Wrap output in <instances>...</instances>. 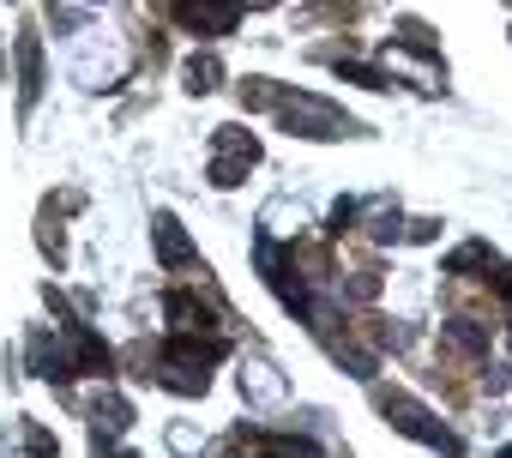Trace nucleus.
<instances>
[{
    "mask_svg": "<svg viewBox=\"0 0 512 458\" xmlns=\"http://www.w3.org/2000/svg\"><path fill=\"white\" fill-rule=\"evenodd\" d=\"M272 115H278V127L296 133V139H362V133H368L356 115H344V109H338L332 97H320V91H284Z\"/></svg>",
    "mask_w": 512,
    "mask_h": 458,
    "instance_id": "nucleus-1",
    "label": "nucleus"
},
{
    "mask_svg": "<svg viewBox=\"0 0 512 458\" xmlns=\"http://www.w3.org/2000/svg\"><path fill=\"white\" fill-rule=\"evenodd\" d=\"M374 410H380L398 434H410V440H422V446H440V452H458V446H464L422 398H410V392H398V386H374Z\"/></svg>",
    "mask_w": 512,
    "mask_h": 458,
    "instance_id": "nucleus-2",
    "label": "nucleus"
},
{
    "mask_svg": "<svg viewBox=\"0 0 512 458\" xmlns=\"http://www.w3.org/2000/svg\"><path fill=\"white\" fill-rule=\"evenodd\" d=\"M127 67H133V55H127V43H121L115 31H79V49H73V85H85V91H109V85L127 79Z\"/></svg>",
    "mask_w": 512,
    "mask_h": 458,
    "instance_id": "nucleus-3",
    "label": "nucleus"
},
{
    "mask_svg": "<svg viewBox=\"0 0 512 458\" xmlns=\"http://www.w3.org/2000/svg\"><path fill=\"white\" fill-rule=\"evenodd\" d=\"M260 163V139H253L247 127H217L211 133V187H241L247 169Z\"/></svg>",
    "mask_w": 512,
    "mask_h": 458,
    "instance_id": "nucleus-4",
    "label": "nucleus"
},
{
    "mask_svg": "<svg viewBox=\"0 0 512 458\" xmlns=\"http://www.w3.org/2000/svg\"><path fill=\"white\" fill-rule=\"evenodd\" d=\"M169 19L193 37H229L241 25V0H169Z\"/></svg>",
    "mask_w": 512,
    "mask_h": 458,
    "instance_id": "nucleus-5",
    "label": "nucleus"
},
{
    "mask_svg": "<svg viewBox=\"0 0 512 458\" xmlns=\"http://www.w3.org/2000/svg\"><path fill=\"white\" fill-rule=\"evenodd\" d=\"M380 67L392 79H410L416 91H446V67L434 61V49H410V43H392L380 49Z\"/></svg>",
    "mask_w": 512,
    "mask_h": 458,
    "instance_id": "nucleus-6",
    "label": "nucleus"
},
{
    "mask_svg": "<svg viewBox=\"0 0 512 458\" xmlns=\"http://www.w3.org/2000/svg\"><path fill=\"white\" fill-rule=\"evenodd\" d=\"M241 398L253 404V410H278L284 398H290V380L278 374V362L272 356H241Z\"/></svg>",
    "mask_w": 512,
    "mask_h": 458,
    "instance_id": "nucleus-7",
    "label": "nucleus"
},
{
    "mask_svg": "<svg viewBox=\"0 0 512 458\" xmlns=\"http://www.w3.org/2000/svg\"><path fill=\"white\" fill-rule=\"evenodd\" d=\"M404 223H410V217L398 211L392 193H374V199H362V211H356V229H362L368 242H380V248H386V242H404Z\"/></svg>",
    "mask_w": 512,
    "mask_h": 458,
    "instance_id": "nucleus-8",
    "label": "nucleus"
},
{
    "mask_svg": "<svg viewBox=\"0 0 512 458\" xmlns=\"http://www.w3.org/2000/svg\"><path fill=\"white\" fill-rule=\"evenodd\" d=\"M440 344H446V356H458V362H488V326L476 320V314H452V320H440Z\"/></svg>",
    "mask_w": 512,
    "mask_h": 458,
    "instance_id": "nucleus-9",
    "label": "nucleus"
},
{
    "mask_svg": "<svg viewBox=\"0 0 512 458\" xmlns=\"http://www.w3.org/2000/svg\"><path fill=\"white\" fill-rule=\"evenodd\" d=\"M151 242H157V260H163L169 272H187V278H199V272H205V266L193 260V242L181 236V223H175L169 211H157V217H151Z\"/></svg>",
    "mask_w": 512,
    "mask_h": 458,
    "instance_id": "nucleus-10",
    "label": "nucleus"
},
{
    "mask_svg": "<svg viewBox=\"0 0 512 458\" xmlns=\"http://www.w3.org/2000/svg\"><path fill=\"white\" fill-rule=\"evenodd\" d=\"M37 91H43V37L19 31V97H25V109L37 103Z\"/></svg>",
    "mask_w": 512,
    "mask_h": 458,
    "instance_id": "nucleus-11",
    "label": "nucleus"
},
{
    "mask_svg": "<svg viewBox=\"0 0 512 458\" xmlns=\"http://www.w3.org/2000/svg\"><path fill=\"white\" fill-rule=\"evenodd\" d=\"M260 229H266V236H284V242H296V236H302V205H290V199H272V205L260 211Z\"/></svg>",
    "mask_w": 512,
    "mask_h": 458,
    "instance_id": "nucleus-12",
    "label": "nucleus"
},
{
    "mask_svg": "<svg viewBox=\"0 0 512 458\" xmlns=\"http://www.w3.org/2000/svg\"><path fill=\"white\" fill-rule=\"evenodd\" d=\"M181 85H187L193 97L217 91V85H223V61H217V55H187V67H181Z\"/></svg>",
    "mask_w": 512,
    "mask_h": 458,
    "instance_id": "nucleus-13",
    "label": "nucleus"
},
{
    "mask_svg": "<svg viewBox=\"0 0 512 458\" xmlns=\"http://www.w3.org/2000/svg\"><path fill=\"white\" fill-rule=\"evenodd\" d=\"M278 97H284V85H272V79H247V85H241V103H247V109H266V115H272Z\"/></svg>",
    "mask_w": 512,
    "mask_h": 458,
    "instance_id": "nucleus-14",
    "label": "nucleus"
},
{
    "mask_svg": "<svg viewBox=\"0 0 512 458\" xmlns=\"http://www.w3.org/2000/svg\"><path fill=\"white\" fill-rule=\"evenodd\" d=\"M356 211H362V199H338V205H332V217H326V236H332V242H344L350 229H356Z\"/></svg>",
    "mask_w": 512,
    "mask_h": 458,
    "instance_id": "nucleus-15",
    "label": "nucleus"
},
{
    "mask_svg": "<svg viewBox=\"0 0 512 458\" xmlns=\"http://www.w3.org/2000/svg\"><path fill=\"white\" fill-rule=\"evenodd\" d=\"M169 446H175V452H193L199 440H193V428H181V422H175V428H169Z\"/></svg>",
    "mask_w": 512,
    "mask_h": 458,
    "instance_id": "nucleus-16",
    "label": "nucleus"
},
{
    "mask_svg": "<svg viewBox=\"0 0 512 458\" xmlns=\"http://www.w3.org/2000/svg\"><path fill=\"white\" fill-rule=\"evenodd\" d=\"M506 344H512V296H506Z\"/></svg>",
    "mask_w": 512,
    "mask_h": 458,
    "instance_id": "nucleus-17",
    "label": "nucleus"
},
{
    "mask_svg": "<svg viewBox=\"0 0 512 458\" xmlns=\"http://www.w3.org/2000/svg\"><path fill=\"white\" fill-rule=\"evenodd\" d=\"M91 7H97V0H91Z\"/></svg>",
    "mask_w": 512,
    "mask_h": 458,
    "instance_id": "nucleus-18",
    "label": "nucleus"
}]
</instances>
